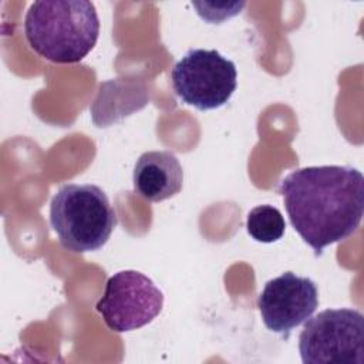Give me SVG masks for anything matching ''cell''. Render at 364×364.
I'll list each match as a JSON object with an SVG mask.
<instances>
[{"label":"cell","mask_w":364,"mask_h":364,"mask_svg":"<svg viewBox=\"0 0 364 364\" xmlns=\"http://www.w3.org/2000/svg\"><path fill=\"white\" fill-rule=\"evenodd\" d=\"M277 192L293 229L316 256L351 236L364 215V176L353 166L294 169L282 179Z\"/></svg>","instance_id":"1"},{"label":"cell","mask_w":364,"mask_h":364,"mask_svg":"<svg viewBox=\"0 0 364 364\" xmlns=\"http://www.w3.org/2000/svg\"><path fill=\"white\" fill-rule=\"evenodd\" d=\"M23 27L28 46L40 57L73 64L94 48L100 18L88 0H38L28 7Z\"/></svg>","instance_id":"2"},{"label":"cell","mask_w":364,"mask_h":364,"mask_svg":"<svg viewBox=\"0 0 364 364\" xmlns=\"http://www.w3.org/2000/svg\"><path fill=\"white\" fill-rule=\"evenodd\" d=\"M50 225L64 249L85 253L108 242L117 226V215L100 186L67 183L51 199Z\"/></svg>","instance_id":"3"},{"label":"cell","mask_w":364,"mask_h":364,"mask_svg":"<svg viewBox=\"0 0 364 364\" xmlns=\"http://www.w3.org/2000/svg\"><path fill=\"white\" fill-rule=\"evenodd\" d=\"M299 351L304 364H363V313L341 307L309 317L299 336Z\"/></svg>","instance_id":"4"},{"label":"cell","mask_w":364,"mask_h":364,"mask_svg":"<svg viewBox=\"0 0 364 364\" xmlns=\"http://www.w3.org/2000/svg\"><path fill=\"white\" fill-rule=\"evenodd\" d=\"M171 80L182 102L208 111L230 100L237 87V71L235 63L216 50L191 48L173 65Z\"/></svg>","instance_id":"5"},{"label":"cell","mask_w":364,"mask_h":364,"mask_svg":"<svg viewBox=\"0 0 364 364\" xmlns=\"http://www.w3.org/2000/svg\"><path fill=\"white\" fill-rule=\"evenodd\" d=\"M164 307V293L141 272L121 270L105 283L95 310L105 326L124 333L149 324Z\"/></svg>","instance_id":"6"},{"label":"cell","mask_w":364,"mask_h":364,"mask_svg":"<svg viewBox=\"0 0 364 364\" xmlns=\"http://www.w3.org/2000/svg\"><path fill=\"white\" fill-rule=\"evenodd\" d=\"M257 307L263 324L289 338L290 333L318 307L317 284L309 277L284 272L264 284L257 297Z\"/></svg>","instance_id":"7"},{"label":"cell","mask_w":364,"mask_h":364,"mask_svg":"<svg viewBox=\"0 0 364 364\" xmlns=\"http://www.w3.org/2000/svg\"><path fill=\"white\" fill-rule=\"evenodd\" d=\"M134 191L149 202H162L181 192L183 171L171 151L144 152L134 166Z\"/></svg>","instance_id":"8"},{"label":"cell","mask_w":364,"mask_h":364,"mask_svg":"<svg viewBox=\"0 0 364 364\" xmlns=\"http://www.w3.org/2000/svg\"><path fill=\"white\" fill-rule=\"evenodd\" d=\"M148 100V88L144 81L118 78L101 82L90 107L92 121L100 128L109 127L144 108Z\"/></svg>","instance_id":"9"},{"label":"cell","mask_w":364,"mask_h":364,"mask_svg":"<svg viewBox=\"0 0 364 364\" xmlns=\"http://www.w3.org/2000/svg\"><path fill=\"white\" fill-rule=\"evenodd\" d=\"M246 229L256 242L273 243L283 237L286 222L277 208L272 205H259L247 213Z\"/></svg>","instance_id":"10"}]
</instances>
